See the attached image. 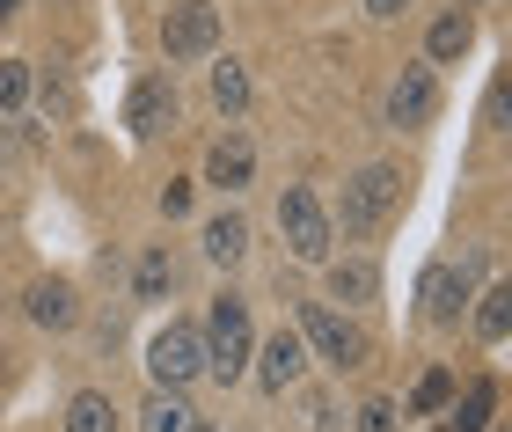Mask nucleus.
<instances>
[{"instance_id": "1", "label": "nucleus", "mask_w": 512, "mask_h": 432, "mask_svg": "<svg viewBox=\"0 0 512 432\" xmlns=\"http://www.w3.org/2000/svg\"><path fill=\"white\" fill-rule=\"evenodd\" d=\"M198 337H205V374H220V381H242L249 374L256 330H249V301H242V293H220Z\"/></svg>"}, {"instance_id": "2", "label": "nucleus", "mask_w": 512, "mask_h": 432, "mask_svg": "<svg viewBox=\"0 0 512 432\" xmlns=\"http://www.w3.org/2000/svg\"><path fill=\"white\" fill-rule=\"evenodd\" d=\"M403 206V169H388V162H374V169H359L352 184H344V206H337V227L352 242H366L374 227Z\"/></svg>"}, {"instance_id": "3", "label": "nucleus", "mask_w": 512, "mask_h": 432, "mask_svg": "<svg viewBox=\"0 0 512 432\" xmlns=\"http://www.w3.org/2000/svg\"><path fill=\"white\" fill-rule=\"evenodd\" d=\"M278 235H286V249L300 264H322L330 242H337V227H330V213H322V198L308 184H293L286 198H278Z\"/></svg>"}, {"instance_id": "4", "label": "nucleus", "mask_w": 512, "mask_h": 432, "mask_svg": "<svg viewBox=\"0 0 512 432\" xmlns=\"http://www.w3.org/2000/svg\"><path fill=\"white\" fill-rule=\"evenodd\" d=\"M300 345H315L322 352V367H337V374H352V367H366V330L359 323H344L337 308H322V301H308L300 308Z\"/></svg>"}, {"instance_id": "5", "label": "nucleus", "mask_w": 512, "mask_h": 432, "mask_svg": "<svg viewBox=\"0 0 512 432\" xmlns=\"http://www.w3.org/2000/svg\"><path fill=\"white\" fill-rule=\"evenodd\" d=\"M147 374H154V389H183V381H198L205 374V337L198 323H169L147 345Z\"/></svg>"}, {"instance_id": "6", "label": "nucleus", "mask_w": 512, "mask_h": 432, "mask_svg": "<svg viewBox=\"0 0 512 432\" xmlns=\"http://www.w3.org/2000/svg\"><path fill=\"white\" fill-rule=\"evenodd\" d=\"M213 44H220V8H213V0H176V8L161 15V52H169L176 66L205 59Z\"/></svg>"}, {"instance_id": "7", "label": "nucleus", "mask_w": 512, "mask_h": 432, "mask_svg": "<svg viewBox=\"0 0 512 432\" xmlns=\"http://www.w3.org/2000/svg\"><path fill=\"white\" fill-rule=\"evenodd\" d=\"M432 110H439V74L432 66H403L395 74V88H388V125H432Z\"/></svg>"}, {"instance_id": "8", "label": "nucleus", "mask_w": 512, "mask_h": 432, "mask_svg": "<svg viewBox=\"0 0 512 432\" xmlns=\"http://www.w3.org/2000/svg\"><path fill=\"white\" fill-rule=\"evenodd\" d=\"M256 359V381H264L271 396H286L300 374H308V345H300V330H278V337H264V345L249 352Z\"/></svg>"}, {"instance_id": "9", "label": "nucleus", "mask_w": 512, "mask_h": 432, "mask_svg": "<svg viewBox=\"0 0 512 432\" xmlns=\"http://www.w3.org/2000/svg\"><path fill=\"white\" fill-rule=\"evenodd\" d=\"M169 118H176V81L169 74H147V81L132 88V103H125V125L147 140V132H161Z\"/></svg>"}, {"instance_id": "10", "label": "nucleus", "mask_w": 512, "mask_h": 432, "mask_svg": "<svg viewBox=\"0 0 512 432\" xmlns=\"http://www.w3.org/2000/svg\"><path fill=\"white\" fill-rule=\"evenodd\" d=\"M461 308H469V271L432 264L425 271V323H461Z\"/></svg>"}, {"instance_id": "11", "label": "nucleus", "mask_w": 512, "mask_h": 432, "mask_svg": "<svg viewBox=\"0 0 512 432\" xmlns=\"http://www.w3.org/2000/svg\"><path fill=\"white\" fill-rule=\"evenodd\" d=\"M249 169H256V147L242 140V132L213 140V154H205V184H220V191H242V184H249Z\"/></svg>"}, {"instance_id": "12", "label": "nucleus", "mask_w": 512, "mask_h": 432, "mask_svg": "<svg viewBox=\"0 0 512 432\" xmlns=\"http://www.w3.org/2000/svg\"><path fill=\"white\" fill-rule=\"evenodd\" d=\"M30 323H37V330H74V323H81L74 286H66V279H37V286H30Z\"/></svg>"}, {"instance_id": "13", "label": "nucleus", "mask_w": 512, "mask_h": 432, "mask_svg": "<svg viewBox=\"0 0 512 432\" xmlns=\"http://www.w3.org/2000/svg\"><path fill=\"white\" fill-rule=\"evenodd\" d=\"M469 44H476V22L461 15V8H447L432 22V37H425V66H454V59H469Z\"/></svg>"}, {"instance_id": "14", "label": "nucleus", "mask_w": 512, "mask_h": 432, "mask_svg": "<svg viewBox=\"0 0 512 432\" xmlns=\"http://www.w3.org/2000/svg\"><path fill=\"white\" fill-rule=\"evenodd\" d=\"M374 293H381V271L366 264V257H352V264H330V301L359 308V301H374Z\"/></svg>"}, {"instance_id": "15", "label": "nucleus", "mask_w": 512, "mask_h": 432, "mask_svg": "<svg viewBox=\"0 0 512 432\" xmlns=\"http://www.w3.org/2000/svg\"><path fill=\"white\" fill-rule=\"evenodd\" d=\"M242 249H249V220L242 213L205 220V257H213V264H242Z\"/></svg>"}, {"instance_id": "16", "label": "nucleus", "mask_w": 512, "mask_h": 432, "mask_svg": "<svg viewBox=\"0 0 512 432\" xmlns=\"http://www.w3.org/2000/svg\"><path fill=\"white\" fill-rule=\"evenodd\" d=\"M169 286H176L169 249H147V257L132 264V293H139V301H169Z\"/></svg>"}, {"instance_id": "17", "label": "nucleus", "mask_w": 512, "mask_h": 432, "mask_svg": "<svg viewBox=\"0 0 512 432\" xmlns=\"http://www.w3.org/2000/svg\"><path fill=\"white\" fill-rule=\"evenodd\" d=\"M139 418H147V432H191V425H198V411H191V403H183L176 389H154Z\"/></svg>"}, {"instance_id": "18", "label": "nucleus", "mask_w": 512, "mask_h": 432, "mask_svg": "<svg viewBox=\"0 0 512 432\" xmlns=\"http://www.w3.org/2000/svg\"><path fill=\"white\" fill-rule=\"evenodd\" d=\"M66 432H118V411H110V396L81 389L74 403H66Z\"/></svg>"}, {"instance_id": "19", "label": "nucleus", "mask_w": 512, "mask_h": 432, "mask_svg": "<svg viewBox=\"0 0 512 432\" xmlns=\"http://www.w3.org/2000/svg\"><path fill=\"white\" fill-rule=\"evenodd\" d=\"M213 103L227 110V118H242V110H249V74H242L235 59H220V66H213Z\"/></svg>"}, {"instance_id": "20", "label": "nucleus", "mask_w": 512, "mask_h": 432, "mask_svg": "<svg viewBox=\"0 0 512 432\" xmlns=\"http://www.w3.org/2000/svg\"><path fill=\"white\" fill-rule=\"evenodd\" d=\"M447 403H454V374H447V367H432V374L410 389V418H432V411H447Z\"/></svg>"}, {"instance_id": "21", "label": "nucleus", "mask_w": 512, "mask_h": 432, "mask_svg": "<svg viewBox=\"0 0 512 432\" xmlns=\"http://www.w3.org/2000/svg\"><path fill=\"white\" fill-rule=\"evenodd\" d=\"M476 330L491 337V345H498V337L512 330V293H505V286H491V293H483V308H476Z\"/></svg>"}, {"instance_id": "22", "label": "nucleus", "mask_w": 512, "mask_h": 432, "mask_svg": "<svg viewBox=\"0 0 512 432\" xmlns=\"http://www.w3.org/2000/svg\"><path fill=\"white\" fill-rule=\"evenodd\" d=\"M22 96H30V66L0 59V110H22Z\"/></svg>"}, {"instance_id": "23", "label": "nucleus", "mask_w": 512, "mask_h": 432, "mask_svg": "<svg viewBox=\"0 0 512 432\" xmlns=\"http://www.w3.org/2000/svg\"><path fill=\"white\" fill-rule=\"evenodd\" d=\"M491 418V389H469V411H454V432H483Z\"/></svg>"}, {"instance_id": "24", "label": "nucleus", "mask_w": 512, "mask_h": 432, "mask_svg": "<svg viewBox=\"0 0 512 432\" xmlns=\"http://www.w3.org/2000/svg\"><path fill=\"white\" fill-rule=\"evenodd\" d=\"M359 432H395V403H388V396H374V403L359 411Z\"/></svg>"}, {"instance_id": "25", "label": "nucleus", "mask_w": 512, "mask_h": 432, "mask_svg": "<svg viewBox=\"0 0 512 432\" xmlns=\"http://www.w3.org/2000/svg\"><path fill=\"white\" fill-rule=\"evenodd\" d=\"M161 213H169V220L191 213V184H169V191H161Z\"/></svg>"}, {"instance_id": "26", "label": "nucleus", "mask_w": 512, "mask_h": 432, "mask_svg": "<svg viewBox=\"0 0 512 432\" xmlns=\"http://www.w3.org/2000/svg\"><path fill=\"white\" fill-rule=\"evenodd\" d=\"M403 8H410V0H366V15H381V22H395Z\"/></svg>"}, {"instance_id": "27", "label": "nucleus", "mask_w": 512, "mask_h": 432, "mask_svg": "<svg viewBox=\"0 0 512 432\" xmlns=\"http://www.w3.org/2000/svg\"><path fill=\"white\" fill-rule=\"evenodd\" d=\"M0 15H15V0H0Z\"/></svg>"}, {"instance_id": "28", "label": "nucleus", "mask_w": 512, "mask_h": 432, "mask_svg": "<svg viewBox=\"0 0 512 432\" xmlns=\"http://www.w3.org/2000/svg\"><path fill=\"white\" fill-rule=\"evenodd\" d=\"M191 432H213V425H191Z\"/></svg>"}]
</instances>
